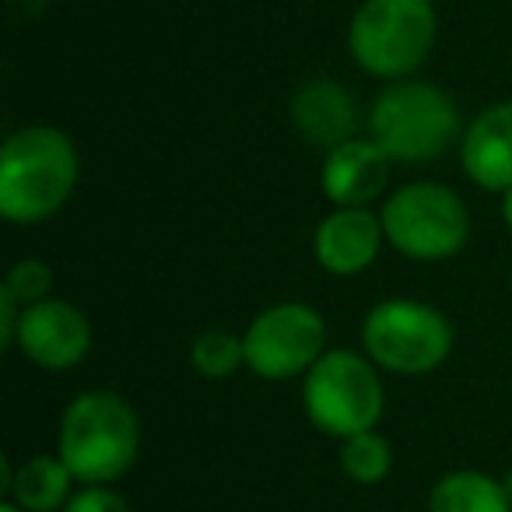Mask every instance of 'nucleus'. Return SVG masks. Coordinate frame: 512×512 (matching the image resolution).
Wrapping results in <instances>:
<instances>
[{"instance_id": "f257e3e1", "label": "nucleus", "mask_w": 512, "mask_h": 512, "mask_svg": "<svg viewBox=\"0 0 512 512\" xmlns=\"http://www.w3.org/2000/svg\"><path fill=\"white\" fill-rule=\"evenodd\" d=\"M78 183V148L57 127H25L0 151V214L18 225L46 221Z\"/></svg>"}, {"instance_id": "f03ea898", "label": "nucleus", "mask_w": 512, "mask_h": 512, "mask_svg": "<svg viewBox=\"0 0 512 512\" xmlns=\"http://www.w3.org/2000/svg\"><path fill=\"white\" fill-rule=\"evenodd\" d=\"M141 449V421L134 407L109 390L81 393L60 421V460L74 481L109 484L127 474Z\"/></svg>"}, {"instance_id": "7ed1b4c3", "label": "nucleus", "mask_w": 512, "mask_h": 512, "mask_svg": "<svg viewBox=\"0 0 512 512\" xmlns=\"http://www.w3.org/2000/svg\"><path fill=\"white\" fill-rule=\"evenodd\" d=\"M432 0H365L348 29L351 57L376 78H407L435 43Z\"/></svg>"}, {"instance_id": "20e7f679", "label": "nucleus", "mask_w": 512, "mask_h": 512, "mask_svg": "<svg viewBox=\"0 0 512 512\" xmlns=\"http://www.w3.org/2000/svg\"><path fill=\"white\" fill-rule=\"evenodd\" d=\"M369 130L393 162H432L453 144L460 116L442 88L397 81L372 102Z\"/></svg>"}, {"instance_id": "39448f33", "label": "nucleus", "mask_w": 512, "mask_h": 512, "mask_svg": "<svg viewBox=\"0 0 512 512\" xmlns=\"http://www.w3.org/2000/svg\"><path fill=\"white\" fill-rule=\"evenodd\" d=\"M306 414L323 435L351 439L372 432L383 414V383H379L372 358L355 351H327L302 383Z\"/></svg>"}, {"instance_id": "423d86ee", "label": "nucleus", "mask_w": 512, "mask_h": 512, "mask_svg": "<svg viewBox=\"0 0 512 512\" xmlns=\"http://www.w3.org/2000/svg\"><path fill=\"white\" fill-rule=\"evenodd\" d=\"M362 344L379 369L397 376H425L446 362L453 348V330L446 316L428 302L390 299L365 316Z\"/></svg>"}, {"instance_id": "0eeeda50", "label": "nucleus", "mask_w": 512, "mask_h": 512, "mask_svg": "<svg viewBox=\"0 0 512 512\" xmlns=\"http://www.w3.org/2000/svg\"><path fill=\"white\" fill-rule=\"evenodd\" d=\"M379 221H383L386 242L393 249H400L411 260H425V264L456 256L470 232L463 200L439 183L400 186L383 204Z\"/></svg>"}, {"instance_id": "6e6552de", "label": "nucleus", "mask_w": 512, "mask_h": 512, "mask_svg": "<svg viewBox=\"0 0 512 512\" xmlns=\"http://www.w3.org/2000/svg\"><path fill=\"white\" fill-rule=\"evenodd\" d=\"M242 341H246V369H253L260 379H295L306 376L323 358L327 323L313 306L281 302L256 316Z\"/></svg>"}, {"instance_id": "1a4fd4ad", "label": "nucleus", "mask_w": 512, "mask_h": 512, "mask_svg": "<svg viewBox=\"0 0 512 512\" xmlns=\"http://www.w3.org/2000/svg\"><path fill=\"white\" fill-rule=\"evenodd\" d=\"M18 351L32 365L50 372H67L92 348V323L78 306L60 299H46L22 309L18 320Z\"/></svg>"}, {"instance_id": "9d476101", "label": "nucleus", "mask_w": 512, "mask_h": 512, "mask_svg": "<svg viewBox=\"0 0 512 512\" xmlns=\"http://www.w3.org/2000/svg\"><path fill=\"white\" fill-rule=\"evenodd\" d=\"M383 239V221L369 207H337L316 228L313 253L323 271L337 274V278H351V274H362L365 267H372Z\"/></svg>"}, {"instance_id": "9b49d317", "label": "nucleus", "mask_w": 512, "mask_h": 512, "mask_svg": "<svg viewBox=\"0 0 512 512\" xmlns=\"http://www.w3.org/2000/svg\"><path fill=\"white\" fill-rule=\"evenodd\" d=\"M390 162L393 158L379 148L376 141L351 137L327 151V162L320 172L323 197L334 207H369L390 183Z\"/></svg>"}, {"instance_id": "f8f14e48", "label": "nucleus", "mask_w": 512, "mask_h": 512, "mask_svg": "<svg viewBox=\"0 0 512 512\" xmlns=\"http://www.w3.org/2000/svg\"><path fill=\"white\" fill-rule=\"evenodd\" d=\"M463 172L484 190L505 193L512 186V102L484 109L460 144Z\"/></svg>"}, {"instance_id": "ddd939ff", "label": "nucleus", "mask_w": 512, "mask_h": 512, "mask_svg": "<svg viewBox=\"0 0 512 512\" xmlns=\"http://www.w3.org/2000/svg\"><path fill=\"white\" fill-rule=\"evenodd\" d=\"M292 120L306 141L334 151L337 144L351 141L358 127L355 99L337 81H309L295 92Z\"/></svg>"}, {"instance_id": "4468645a", "label": "nucleus", "mask_w": 512, "mask_h": 512, "mask_svg": "<svg viewBox=\"0 0 512 512\" xmlns=\"http://www.w3.org/2000/svg\"><path fill=\"white\" fill-rule=\"evenodd\" d=\"M71 467L60 456H29L22 467L11 474L8 495H15V505L22 512H57L67 505L71 491Z\"/></svg>"}, {"instance_id": "2eb2a0df", "label": "nucleus", "mask_w": 512, "mask_h": 512, "mask_svg": "<svg viewBox=\"0 0 512 512\" xmlns=\"http://www.w3.org/2000/svg\"><path fill=\"white\" fill-rule=\"evenodd\" d=\"M428 512H512V502L502 481L477 470H456L432 488Z\"/></svg>"}, {"instance_id": "dca6fc26", "label": "nucleus", "mask_w": 512, "mask_h": 512, "mask_svg": "<svg viewBox=\"0 0 512 512\" xmlns=\"http://www.w3.org/2000/svg\"><path fill=\"white\" fill-rule=\"evenodd\" d=\"M190 362L200 376L228 379L246 365V341L239 334H232V330H204V334L193 337Z\"/></svg>"}, {"instance_id": "f3484780", "label": "nucleus", "mask_w": 512, "mask_h": 512, "mask_svg": "<svg viewBox=\"0 0 512 512\" xmlns=\"http://www.w3.org/2000/svg\"><path fill=\"white\" fill-rule=\"evenodd\" d=\"M341 470L358 484H379L393 467V449L379 432H358L341 439Z\"/></svg>"}, {"instance_id": "a211bd4d", "label": "nucleus", "mask_w": 512, "mask_h": 512, "mask_svg": "<svg viewBox=\"0 0 512 512\" xmlns=\"http://www.w3.org/2000/svg\"><path fill=\"white\" fill-rule=\"evenodd\" d=\"M53 288V267L43 264V260H18L11 267L8 281H4V292L18 302V306H36V302H46Z\"/></svg>"}, {"instance_id": "6ab92c4d", "label": "nucleus", "mask_w": 512, "mask_h": 512, "mask_svg": "<svg viewBox=\"0 0 512 512\" xmlns=\"http://www.w3.org/2000/svg\"><path fill=\"white\" fill-rule=\"evenodd\" d=\"M64 512H130V505L127 498L116 495L106 484H85L78 495H71Z\"/></svg>"}, {"instance_id": "aec40b11", "label": "nucleus", "mask_w": 512, "mask_h": 512, "mask_svg": "<svg viewBox=\"0 0 512 512\" xmlns=\"http://www.w3.org/2000/svg\"><path fill=\"white\" fill-rule=\"evenodd\" d=\"M502 214H505V225L512 228V186L505 190V200H502Z\"/></svg>"}, {"instance_id": "412c9836", "label": "nucleus", "mask_w": 512, "mask_h": 512, "mask_svg": "<svg viewBox=\"0 0 512 512\" xmlns=\"http://www.w3.org/2000/svg\"><path fill=\"white\" fill-rule=\"evenodd\" d=\"M505 495H509V502H512V470H509V474H505Z\"/></svg>"}, {"instance_id": "4be33fe9", "label": "nucleus", "mask_w": 512, "mask_h": 512, "mask_svg": "<svg viewBox=\"0 0 512 512\" xmlns=\"http://www.w3.org/2000/svg\"><path fill=\"white\" fill-rule=\"evenodd\" d=\"M0 512H22V509H18L15 502H4V505H0Z\"/></svg>"}]
</instances>
